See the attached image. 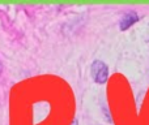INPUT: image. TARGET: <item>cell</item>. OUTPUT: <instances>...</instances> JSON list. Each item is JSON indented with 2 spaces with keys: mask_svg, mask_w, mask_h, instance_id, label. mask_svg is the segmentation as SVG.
Instances as JSON below:
<instances>
[{
  "mask_svg": "<svg viewBox=\"0 0 149 125\" xmlns=\"http://www.w3.org/2000/svg\"><path fill=\"white\" fill-rule=\"evenodd\" d=\"M71 125H79V123H77V120H73V121H72V124H71Z\"/></svg>",
  "mask_w": 149,
  "mask_h": 125,
  "instance_id": "cell-3",
  "label": "cell"
},
{
  "mask_svg": "<svg viewBox=\"0 0 149 125\" xmlns=\"http://www.w3.org/2000/svg\"><path fill=\"white\" fill-rule=\"evenodd\" d=\"M0 72H1V63H0Z\"/></svg>",
  "mask_w": 149,
  "mask_h": 125,
  "instance_id": "cell-4",
  "label": "cell"
},
{
  "mask_svg": "<svg viewBox=\"0 0 149 125\" xmlns=\"http://www.w3.org/2000/svg\"><path fill=\"white\" fill-rule=\"evenodd\" d=\"M90 72H92V77L97 84L103 85L106 84L109 78V68L103 61L101 60H95L93 61L92 66H90Z\"/></svg>",
  "mask_w": 149,
  "mask_h": 125,
  "instance_id": "cell-1",
  "label": "cell"
},
{
  "mask_svg": "<svg viewBox=\"0 0 149 125\" xmlns=\"http://www.w3.org/2000/svg\"><path fill=\"white\" fill-rule=\"evenodd\" d=\"M137 20H139V17H137L136 12L126 13V15L123 16V18L120 20V30L124 31V30H127V29H130Z\"/></svg>",
  "mask_w": 149,
  "mask_h": 125,
  "instance_id": "cell-2",
  "label": "cell"
}]
</instances>
